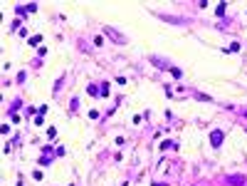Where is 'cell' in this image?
Returning <instances> with one entry per match:
<instances>
[{
  "label": "cell",
  "mask_w": 247,
  "mask_h": 186,
  "mask_svg": "<svg viewBox=\"0 0 247 186\" xmlns=\"http://www.w3.org/2000/svg\"><path fill=\"white\" fill-rule=\"evenodd\" d=\"M222 139H225V132H220V129H213V132H210V144H213L215 149L222 144Z\"/></svg>",
  "instance_id": "obj_1"
},
{
  "label": "cell",
  "mask_w": 247,
  "mask_h": 186,
  "mask_svg": "<svg viewBox=\"0 0 247 186\" xmlns=\"http://www.w3.org/2000/svg\"><path fill=\"white\" fill-rule=\"evenodd\" d=\"M104 32H106V35H111V37H114V42H119V45H124V42H126L124 37H121L116 30H111V27H104Z\"/></svg>",
  "instance_id": "obj_2"
},
{
  "label": "cell",
  "mask_w": 247,
  "mask_h": 186,
  "mask_svg": "<svg viewBox=\"0 0 247 186\" xmlns=\"http://www.w3.org/2000/svg\"><path fill=\"white\" fill-rule=\"evenodd\" d=\"M87 92H89L91 97H97V95H101V89H99L97 84H94V82H91V84H87Z\"/></svg>",
  "instance_id": "obj_3"
},
{
  "label": "cell",
  "mask_w": 247,
  "mask_h": 186,
  "mask_svg": "<svg viewBox=\"0 0 247 186\" xmlns=\"http://www.w3.org/2000/svg\"><path fill=\"white\" fill-rule=\"evenodd\" d=\"M37 164H40V166H50V164H52V156H50V154H42L40 159H37Z\"/></svg>",
  "instance_id": "obj_4"
},
{
  "label": "cell",
  "mask_w": 247,
  "mask_h": 186,
  "mask_svg": "<svg viewBox=\"0 0 247 186\" xmlns=\"http://www.w3.org/2000/svg\"><path fill=\"white\" fill-rule=\"evenodd\" d=\"M168 70H170V74H173V77H176V80H180V77H183V72H180L178 67H173V65H170Z\"/></svg>",
  "instance_id": "obj_5"
},
{
  "label": "cell",
  "mask_w": 247,
  "mask_h": 186,
  "mask_svg": "<svg viewBox=\"0 0 247 186\" xmlns=\"http://www.w3.org/2000/svg\"><path fill=\"white\" fill-rule=\"evenodd\" d=\"M27 42H30V45H40V42H42V35H32Z\"/></svg>",
  "instance_id": "obj_6"
},
{
  "label": "cell",
  "mask_w": 247,
  "mask_h": 186,
  "mask_svg": "<svg viewBox=\"0 0 247 186\" xmlns=\"http://www.w3.org/2000/svg\"><path fill=\"white\" fill-rule=\"evenodd\" d=\"M47 137H50V139L57 137V127H50V129H47Z\"/></svg>",
  "instance_id": "obj_7"
},
{
  "label": "cell",
  "mask_w": 247,
  "mask_h": 186,
  "mask_svg": "<svg viewBox=\"0 0 247 186\" xmlns=\"http://www.w3.org/2000/svg\"><path fill=\"white\" fill-rule=\"evenodd\" d=\"M20 107H22V102H20V99H15V104L10 107V112H17V109H20Z\"/></svg>",
  "instance_id": "obj_8"
},
{
  "label": "cell",
  "mask_w": 247,
  "mask_h": 186,
  "mask_svg": "<svg viewBox=\"0 0 247 186\" xmlns=\"http://www.w3.org/2000/svg\"><path fill=\"white\" fill-rule=\"evenodd\" d=\"M106 95H109V82L101 84V97H106Z\"/></svg>",
  "instance_id": "obj_9"
},
{
  "label": "cell",
  "mask_w": 247,
  "mask_h": 186,
  "mask_svg": "<svg viewBox=\"0 0 247 186\" xmlns=\"http://www.w3.org/2000/svg\"><path fill=\"white\" fill-rule=\"evenodd\" d=\"M156 186H166V184H156Z\"/></svg>",
  "instance_id": "obj_10"
}]
</instances>
